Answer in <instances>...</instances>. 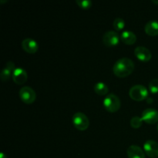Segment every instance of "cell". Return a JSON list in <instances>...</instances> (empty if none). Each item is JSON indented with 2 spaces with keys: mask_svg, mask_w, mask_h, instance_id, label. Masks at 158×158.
I'll return each mask as SVG.
<instances>
[{
  "mask_svg": "<svg viewBox=\"0 0 158 158\" xmlns=\"http://www.w3.org/2000/svg\"><path fill=\"white\" fill-rule=\"evenodd\" d=\"M94 91L97 94L100 96H104L106 95L109 92V88H108L107 85L105 84L103 82H99L94 85Z\"/></svg>",
  "mask_w": 158,
  "mask_h": 158,
  "instance_id": "2e32d148",
  "label": "cell"
},
{
  "mask_svg": "<svg viewBox=\"0 0 158 158\" xmlns=\"http://www.w3.org/2000/svg\"><path fill=\"white\" fill-rule=\"evenodd\" d=\"M113 26H114V28L115 29V30L120 31L124 28L125 22L123 19L118 17V18H116L115 19H114Z\"/></svg>",
  "mask_w": 158,
  "mask_h": 158,
  "instance_id": "e0dca14e",
  "label": "cell"
},
{
  "mask_svg": "<svg viewBox=\"0 0 158 158\" xmlns=\"http://www.w3.org/2000/svg\"><path fill=\"white\" fill-rule=\"evenodd\" d=\"M129 96L135 101H142L148 97V89L143 85H134L130 89Z\"/></svg>",
  "mask_w": 158,
  "mask_h": 158,
  "instance_id": "7a4b0ae2",
  "label": "cell"
},
{
  "mask_svg": "<svg viewBox=\"0 0 158 158\" xmlns=\"http://www.w3.org/2000/svg\"><path fill=\"white\" fill-rule=\"evenodd\" d=\"M143 121L148 124H154L158 122V111L154 108H148L142 113Z\"/></svg>",
  "mask_w": 158,
  "mask_h": 158,
  "instance_id": "52a82bcc",
  "label": "cell"
},
{
  "mask_svg": "<svg viewBox=\"0 0 158 158\" xmlns=\"http://www.w3.org/2000/svg\"><path fill=\"white\" fill-rule=\"evenodd\" d=\"M19 96L22 101L26 104H31L36 99V94H35V90L30 86H23L19 89Z\"/></svg>",
  "mask_w": 158,
  "mask_h": 158,
  "instance_id": "5b68a950",
  "label": "cell"
},
{
  "mask_svg": "<svg viewBox=\"0 0 158 158\" xmlns=\"http://www.w3.org/2000/svg\"><path fill=\"white\" fill-rule=\"evenodd\" d=\"M153 2L154 3H156V4H158V1H155V0H153Z\"/></svg>",
  "mask_w": 158,
  "mask_h": 158,
  "instance_id": "7402d4cb",
  "label": "cell"
},
{
  "mask_svg": "<svg viewBox=\"0 0 158 158\" xmlns=\"http://www.w3.org/2000/svg\"><path fill=\"white\" fill-rule=\"evenodd\" d=\"M157 131H158V123H157Z\"/></svg>",
  "mask_w": 158,
  "mask_h": 158,
  "instance_id": "603a6c76",
  "label": "cell"
},
{
  "mask_svg": "<svg viewBox=\"0 0 158 158\" xmlns=\"http://www.w3.org/2000/svg\"><path fill=\"white\" fill-rule=\"evenodd\" d=\"M78 6L83 9H88L92 6V2L90 0H77L76 1Z\"/></svg>",
  "mask_w": 158,
  "mask_h": 158,
  "instance_id": "d6986e66",
  "label": "cell"
},
{
  "mask_svg": "<svg viewBox=\"0 0 158 158\" xmlns=\"http://www.w3.org/2000/svg\"><path fill=\"white\" fill-rule=\"evenodd\" d=\"M103 106L108 112L115 113L119 110L121 106V103L117 96L114 94H110L106 95L103 100Z\"/></svg>",
  "mask_w": 158,
  "mask_h": 158,
  "instance_id": "3957f363",
  "label": "cell"
},
{
  "mask_svg": "<svg viewBox=\"0 0 158 158\" xmlns=\"http://www.w3.org/2000/svg\"><path fill=\"white\" fill-rule=\"evenodd\" d=\"M73 123L79 131H86L89 125V120L87 116L81 112H77L73 116Z\"/></svg>",
  "mask_w": 158,
  "mask_h": 158,
  "instance_id": "277c9868",
  "label": "cell"
},
{
  "mask_svg": "<svg viewBox=\"0 0 158 158\" xmlns=\"http://www.w3.org/2000/svg\"><path fill=\"white\" fill-rule=\"evenodd\" d=\"M12 80L18 85L24 84L28 79L27 72L22 67L15 68L12 73Z\"/></svg>",
  "mask_w": 158,
  "mask_h": 158,
  "instance_id": "9c48e42d",
  "label": "cell"
},
{
  "mask_svg": "<svg viewBox=\"0 0 158 158\" xmlns=\"http://www.w3.org/2000/svg\"><path fill=\"white\" fill-rule=\"evenodd\" d=\"M134 54L139 60L142 62H148L152 57L151 51L144 46H137L134 49Z\"/></svg>",
  "mask_w": 158,
  "mask_h": 158,
  "instance_id": "30bf717a",
  "label": "cell"
},
{
  "mask_svg": "<svg viewBox=\"0 0 158 158\" xmlns=\"http://www.w3.org/2000/svg\"><path fill=\"white\" fill-rule=\"evenodd\" d=\"M145 154L151 158L158 157V143L155 140H148L143 144Z\"/></svg>",
  "mask_w": 158,
  "mask_h": 158,
  "instance_id": "ba28073f",
  "label": "cell"
},
{
  "mask_svg": "<svg viewBox=\"0 0 158 158\" xmlns=\"http://www.w3.org/2000/svg\"><path fill=\"white\" fill-rule=\"evenodd\" d=\"M120 35L116 31H107L103 36V43L106 46H115L119 44Z\"/></svg>",
  "mask_w": 158,
  "mask_h": 158,
  "instance_id": "8992f818",
  "label": "cell"
},
{
  "mask_svg": "<svg viewBox=\"0 0 158 158\" xmlns=\"http://www.w3.org/2000/svg\"><path fill=\"white\" fill-rule=\"evenodd\" d=\"M149 90L152 94H156L158 93V79H154L149 83Z\"/></svg>",
  "mask_w": 158,
  "mask_h": 158,
  "instance_id": "ffe728a7",
  "label": "cell"
},
{
  "mask_svg": "<svg viewBox=\"0 0 158 158\" xmlns=\"http://www.w3.org/2000/svg\"><path fill=\"white\" fill-rule=\"evenodd\" d=\"M135 65L132 60L129 58H121L117 60L114 65L113 71L117 77L123 78L131 75L134 70Z\"/></svg>",
  "mask_w": 158,
  "mask_h": 158,
  "instance_id": "6da1fadb",
  "label": "cell"
},
{
  "mask_svg": "<svg viewBox=\"0 0 158 158\" xmlns=\"http://www.w3.org/2000/svg\"><path fill=\"white\" fill-rule=\"evenodd\" d=\"M122 41L127 45H133L137 41V35L132 31L125 30L120 35Z\"/></svg>",
  "mask_w": 158,
  "mask_h": 158,
  "instance_id": "9a60e30c",
  "label": "cell"
},
{
  "mask_svg": "<svg viewBox=\"0 0 158 158\" xmlns=\"http://www.w3.org/2000/svg\"><path fill=\"white\" fill-rule=\"evenodd\" d=\"M128 158H145V154L141 148L137 145H131L127 151Z\"/></svg>",
  "mask_w": 158,
  "mask_h": 158,
  "instance_id": "4fadbf2b",
  "label": "cell"
},
{
  "mask_svg": "<svg viewBox=\"0 0 158 158\" xmlns=\"http://www.w3.org/2000/svg\"><path fill=\"white\" fill-rule=\"evenodd\" d=\"M142 124H143V120H142L141 117L136 116V117H133L131 118V126L133 128H135V129L140 128L142 126Z\"/></svg>",
  "mask_w": 158,
  "mask_h": 158,
  "instance_id": "ac0fdd59",
  "label": "cell"
},
{
  "mask_svg": "<svg viewBox=\"0 0 158 158\" xmlns=\"http://www.w3.org/2000/svg\"><path fill=\"white\" fill-rule=\"evenodd\" d=\"M0 158H7V156H6L4 153H1V154H0Z\"/></svg>",
  "mask_w": 158,
  "mask_h": 158,
  "instance_id": "44dd1931",
  "label": "cell"
},
{
  "mask_svg": "<svg viewBox=\"0 0 158 158\" xmlns=\"http://www.w3.org/2000/svg\"><path fill=\"white\" fill-rule=\"evenodd\" d=\"M15 63L12 61L8 62L6 64V66L4 67V69L2 70L1 74H0V78H1L2 81H8L9 80V78L11 77V76H12V73L15 70Z\"/></svg>",
  "mask_w": 158,
  "mask_h": 158,
  "instance_id": "7c38bea8",
  "label": "cell"
},
{
  "mask_svg": "<svg viewBox=\"0 0 158 158\" xmlns=\"http://www.w3.org/2000/svg\"><path fill=\"white\" fill-rule=\"evenodd\" d=\"M145 32L150 36L158 35V21L151 20L146 23L144 26Z\"/></svg>",
  "mask_w": 158,
  "mask_h": 158,
  "instance_id": "5bb4252c",
  "label": "cell"
},
{
  "mask_svg": "<svg viewBox=\"0 0 158 158\" xmlns=\"http://www.w3.org/2000/svg\"><path fill=\"white\" fill-rule=\"evenodd\" d=\"M22 47L28 53L33 54L38 51L39 45L35 40L31 38H26L22 42Z\"/></svg>",
  "mask_w": 158,
  "mask_h": 158,
  "instance_id": "8fae6325",
  "label": "cell"
}]
</instances>
